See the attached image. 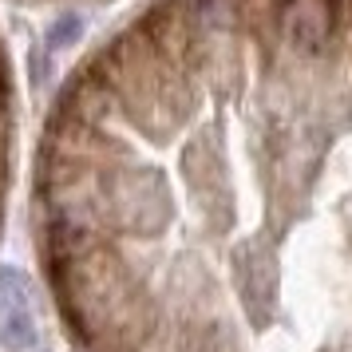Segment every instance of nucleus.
I'll return each instance as SVG.
<instances>
[{"instance_id": "f257e3e1", "label": "nucleus", "mask_w": 352, "mask_h": 352, "mask_svg": "<svg viewBox=\"0 0 352 352\" xmlns=\"http://www.w3.org/2000/svg\"><path fill=\"white\" fill-rule=\"evenodd\" d=\"M83 352H277L352 277V0H139L80 56L32 170Z\"/></svg>"}, {"instance_id": "f03ea898", "label": "nucleus", "mask_w": 352, "mask_h": 352, "mask_svg": "<svg viewBox=\"0 0 352 352\" xmlns=\"http://www.w3.org/2000/svg\"><path fill=\"white\" fill-rule=\"evenodd\" d=\"M12 170H16V67L8 40L0 36V226L12 190Z\"/></svg>"}, {"instance_id": "7ed1b4c3", "label": "nucleus", "mask_w": 352, "mask_h": 352, "mask_svg": "<svg viewBox=\"0 0 352 352\" xmlns=\"http://www.w3.org/2000/svg\"><path fill=\"white\" fill-rule=\"evenodd\" d=\"M28 8H83V4H107V0H16Z\"/></svg>"}]
</instances>
